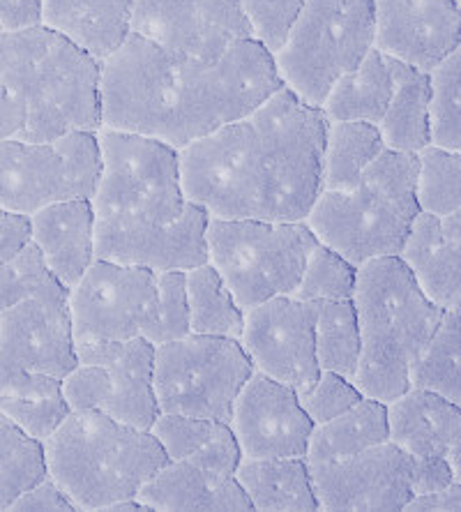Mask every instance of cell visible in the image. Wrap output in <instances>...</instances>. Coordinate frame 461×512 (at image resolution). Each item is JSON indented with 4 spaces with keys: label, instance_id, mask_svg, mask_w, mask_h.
I'll return each mask as SVG.
<instances>
[{
    "label": "cell",
    "instance_id": "cell-1",
    "mask_svg": "<svg viewBox=\"0 0 461 512\" xmlns=\"http://www.w3.org/2000/svg\"><path fill=\"white\" fill-rule=\"evenodd\" d=\"M328 120L277 88L243 118L178 150L185 199L222 220H305L321 192Z\"/></svg>",
    "mask_w": 461,
    "mask_h": 512
},
{
    "label": "cell",
    "instance_id": "cell-2",
    "mask_svg": "<svg viewBox=\"0 0 461 512\" xmlns=\"http://www.w3.org/2000/svg\"><path fill=\"white\" fill-rule=\"evenodd\" d=\"M277 88L272 56L254 40L213 58H187L130 33L102 60L100 127L180 150L243 118Z\"/></svg>",
    "mask_w": 461,
    "mask_h": 512
},
{
    "label": "cell",
    "instance_id": "cell-3",
    "mask_svg": "<svg viewBox=\"0 0 461 512\" xmlns=\"http://www.w3.org/2000/svg\"><path fill=\"white\" fill-rule=\"evenodd\" d=\"M100 176L90 208L95 259L155 273L206 263L210 215L185 199L178 150L143 134L97 130Z\"/></svg>",
    "mask_w": 461,
    "mask_h": 512
},
{
    "label": "cell",
    "instance_id": "cell-4",
    "mask_svg": "<svg viewBox=\"0 0 461 512\" xmlns=\"http://www.w3.org/2000/svg\"><path fill=\"white\" fill-rule=\"evenodd\" d=\"M100 67L44 26L0 30V141L100 130Z\"/></svg>",
    "mask_w": 461,
    "mask_h": 512
},
{
    "label": "cell",
    "instance_id": "cell-5",
    "mask_svg": "<svg viewBox=\"0 0 461 512\" xmlns=\"http://www.w3.org/2000/svg\"><path fill=\"white\" fill-rule=\"evenodd\" d=\"M351 303L360 333L351 381L365 397L388 404L411 388L413 367L445 310L420 291L399 256H379L358 266Z\"/></svg>",
    "mask_w": 461,
    "mask_h": 512
},
{
    "label": "cell",
    "instance_id": "cell-6",
    "mask_svg": "<svg viewBox=\"0 0 461 512\" xmlns=\"http://www.w3.org/2000/svg\"><path fill=\"white\" fill-rule=\"evenodd\" d=\"M42 448L47 476L77 512L136 499L169 462L148 429L118 423L102 411H70Z\"/></svg>",
    "mask_w": 461,
    "mask_h": 512
},
{
    "label": "cell",
    "instance_id": "cell-7",
    "mask_svg": "<svg viewBox=\"0 0 461 512\" xmlns=\"http://www.w3.org/2000/svg\"><path fill=\"white\" fill-rule=\"evenodd\" d=\"M418 155L383 148L351 190H321L305 224L321 245L355 268L379 256H397L413 217Z\"/></svg>",
    "mask_w": 461,
    "mask_h": 512
},
{
    "label": "cell",
    "instance_id": "cell-8",
    "mask_svg": "<svg viewBox=\"0 0 461 512\" xmlns=\"http://www.w3.org/2000/svg\"><path fill=\"white\" fill-rule=\"evenodd\" d=\"M319 243L305 220H222L206 227V261L243 312L277 296H291L307 254Z\"/></svg>",
    "mask_w": 461,
    "mask_h": 512
},
{
    "label": "cell",
    "instance_id": "cell-9",
    "mask_svg": "<svg viewBox=\"0 0 461 512\" xmlns=\"http://www.w3.org/2000/svg\"><path fill=\"white\" fill-rule=\"evenodd\" d=\"M372 49V0H305L272 63L284 88L321 109L330 86Z\"/></svg>",
    "mask_w": 461,
    "mask_h": 512
},
{
    "label": "cell",
    "instance_id": "cell-10",
    "mask_svg": "<svg viewBox=\"0 0 461 512\" xmlns=\"http://www.w3.org/2000/svg\"><path fill=\"white\" fill-rule=\"evenodd\" d=\"M252 372L247 353L233 337L190 333L155 346L157 411L229 423L233 399Z\"/></svg>",
    "mask_w": 461,
    "mask_h": 512
},
{
    "label": "cell",
    "instance_id": "cell-11",
    "mask_svg": "<svg viewBox=\"0 0 461 512\" xmlns=\"http://www.w3.org/2000/svg\"><path fill=\"white\" fill-rule=\"evenodd\" d=\"M97 176V132H67L51 141H0V208L10 213L28 217L58 201H90Z\"/></svg>",
    "mask_w": 461,
    "mask_h": 512
},
{
    "label": "cell",
    "instance_id": "cell-12",
    "mask_svg": "<svg viewBox=\"0 0 461 512\" xmlns=\"http://www.w3.org/2000/svg\"><path fill=\"white\" fill-rule=\"evenodd\" d=\"M155 291V270L95 259L67 289L74 344L141 337Z\"/></svg>",
    "mask_w": 461,
    "mask_h": 512
},
{
    "label": "cell",
    "instance_id": "cell-13",
    "mask_svg": "<svg viewBox=\"0 0 461 512\" xmlns=\"http://www.w3.org/2000/svg\"><path fill=\"white\" fill-rule=\"evenodd\" d=\"M316 303L277 296L245 312L238 342L254 372L302 393L319 376L314 353Z\"/></svg>",
    "mask_w": 461,
    "mask_h": 512
},
{
    "label": "cell",
    "instance_id": "cell-14",
    "mask_svg": "<svg viewBox=\"0 0 461 512\" xmlns=\"http://www.w3.org/2000/svg\"><path fill=\"white\" fill-rule=\"evenodd\" d=\"M307 466L323 512H402L411 499V455L390 441L339 462Z\"/></svg>",
    "mask_w": 461,
    "mask_h": 512
},
{
    "label": "cell",
    "instance_id": "cell-15",
    "mask_svg": "<svg viewBox=\"0 0 461 512\" xmlns=\"http://www.w3.org/2000/svg\"><path fill=\"white\" fill-rule=\"evenodd\" d=\"M130 33L187 58H213L249 40L238 0H132Z\"/></svg>",
    "mask_w": 461,
    "mask_h": 512
},
{
    "label": "cell",
    "instance_id": "cell-16",
    "mask_svg": "<svg viewBox=\"0 0 461 512\" xmlns=\"http://www.w3.org/2000/svg\"><path fill=\"white\" fill-rule=\"evenodd\" d=\"M312 427L296 390L259 372L249 374L233 399L229 429L243 459L305 457Z\"/></svg>",
    "mask_w": 461,
    "mask_h": 512
},
{
    "label": "cell",
    "instance_id": "cell-17",
    "mask_svg": "<svg viewBox=\"0 0 461 512\" xmlns=\"http://www.w3.org/2000/svg\"><path fill=\"white\" fill-rule=\"evenodd\" d=\"M74 367L67 293L26 298L0 312V372H42L63 381Z\"/></svg>",
    "mask_w": 461,
    "mask_h": 512
},
{
    "label": "cell",
    "instance_id": "cell-18",
    "mask_svg": "<svg viewBox=\"0 0 461 512\" xmlns=\"http://www.w3.org/2000/svg\"><path fill=\"white\" fill-rule=\"evenodd\" d=\"M374 49L432 72L461 44L459 0H372Z\"/></svg>",
    "mask_w": 461,
    "mask_h": 512
},
{
    "label": "cell",
    "instance_id": "cell-19",
    "mask_svg": "<svg viewBox=\"0 0 461 512\" xmlns=\"http://www.w3.org/2000/svg\"><path fill=\"white\" fill-rule=\"evenodd\" d=\"M77 363L100 365L107 372V402L102 413L136 429H150L157 418L153 393L155 346L143 337L120 342L74 344Z\"/></svg>",
    "mask_w": 461,
    "mask_h": 512
},
{
    "label": "cell",
    "instance_id": "cell-20",
    "mask_svg": "<svg viewBox=\"0 0 461 512\" xmlns=\"http://www.w3.org/2000/svg\"><path fill=\"white\" fill-rule=\"evenodd\" d=\"M388 441L411 457H443L461 480V411L436 393L408 388L385 404Z\"/></svg>",
    "mask_w": 461,
    "mask_h": 512
},
{
    "label": "cell",
    "instance_id": "cell-21",
    "mask_svg": "<svg viewBox=\"0 0 461 512\" xmlns=\"http://www.w3.org/2000/svg\"><path fill=\"white\" fill-rule=\"evenodd\" d=\"M30 243L49 273L72 289L95 261V220L88 199L58 201L28 215Z\"/></svg>",
    "mask_w": 461,
    "mask_h": 512
},
{
    "label": "cell",
    "instance_id": "cell-22",
    "mask_svg": "<svg viewBox=\"0 0 461 512\" xmlns=\"http://www.w3.org/2000/svg\"><path fill=\"white\" fill-rule=\"evenodd\" d=\"M150 512H247L252 503L236 478H219L185 459L166 462L136 494Z\"/></svg>",
    "mask_w": 461,
    "mask_h": 512
},
{
    "label": "cell",
    "instance_id": "cell-23",
    "mask_svg": "<svg viewBox=\"0 0 461 512\" xmlns=\"http://www.w3.org/2000/svg\"><path fill=\"white\" fill-rule=\"evenodd\" d=\"M399 261L411 270L415 284L441 310L461 307V243L441 233L438 217L420 213L413 217Z\"/></svg>",
    "mask_w": 461,
    "mask_h": 512
},
{
    "label": "cell",
    "instance_id": "cell-24",
    "mask_svg": "<svg viewBox=\"0 0 461 512\" xmlns=\"http://www.w3.org/2000/svg\"><path fill=\"white\" fill-rule=\"evenodd\" d=\"M132 0H42V26L95 60L130 35Z\"/></svg>",
    "mask_w": 461,
    "mask_h": 512
},
{
    "label": "cell",
    "instance_id": "cell-25",
    "mask_svg": "<svg viewBox=\"0 0 461 512\" xmlns=\"http://www.w3.org/2000/svg\"><path fill=\"white\" fill-rule=\"evenodd\" d=\"M236 483L259 512H316L305 457L240 459Z\"/></svg>",
    "mask_w": 461,
    "mask_h": 512
},
{
    "label": "cell",
    "instance_id": "cell-26",
    "mask_svg": "<svg viewBox=\"0 0 461 512\" xmlns=\"http://www.w3.org/2000/svg\"><path fill=\"white\" fill-rule=\"evenodd\" d=\"M392 95L376 130L383 146L399 153H420L429 146V72L390 58Z\"/></svg>",
    "mask_w": 461,
    "mask_h": 512
},
{
    "label": "cell",
    "instance_id": "cell-27",
    "mask_svg": "<svg viewBox=\"0 0 461 512\" xmlns=\"http://www.w3.org/2000/svg\"><path fill=\"white\" fill-rule=\"evenodd\" d=\"M385 441H388L385 404L379 399L362 397L351 409L312 427L305 459L307 464L339 462Z\"/></svg>",
    "mask_w": 461,
    "mask_h": 512
},
{
    "label": "cell",
    "instance_id": "cell-28",
    "mask_svg": "<svg viewBox=\"0 0 461 512\" xmlns=\"http://www.w3.org/2000/svg\"><path fill=\"white\" fill-rule=\"evenodd\" d=\"M392 95V72L388 56L372 49L358 65L342 74L326 93L321 114L328 123L358 120L379 125Z\"/></svg>",
    "mask_w": 461,
    "mask_h": 512
},
{
    "label": "cell",
    "instance_id": "cell-29",
    "mask_svg": "<svg viewBox=\"0 0 461 512\" xmlns=\"http://www.w3.org/2000/svg\"><path fill=\"white\" fill-rule=\"evenodd\" d=\"M385 146L376 125L358 120L328 123L321 153V190L344 192L358 183L367 164Z\"/></svg>",
    "mask_w": 461,
    "mask_h": 512
},
{
    "label": "cell",
    "instance_id": "cell-30",
    "mask_svg": "<svg viewBox=\"0 0 461 512\" xmlns=\"http://www.w3.org/2000/svg\"><path fill=\"white\" fill-rule=\"evenodd\" d=\"M185 293L187 310H190V333L238 340L243 333L245 312L240 310L229 286L208 261L185 270Z\"/></svg>",
    "mask_w": 461,
    "mask_h": 512
},
{
    "label": "cell",
    "instance_id": "cell-31",
    "mask_svg": "<svg viewBox=\"0 0 461 512\" xmlns=\"http://www.w3.org/2000/svg\"><path fill=\"white\" fill-rule=\"evenodd\" d=\"M314 353L319 370L353 379L360 358V333L351 300H316Z\"/></svg>",
    "mask_w": 461,
    "mask_h": 512
},
{
    "label": "cell",
    "instance_id": "cell-32",
    "mask_svg": "<svg viewBox=\"0 0 461 512\" xmlns=\"http://www.w3.org/2000/svg\"><path fill=\"white\" fill-rule=\"evenodd\" d=\"M411 388L436 393L461 406V330L459 310H445L432 342L413 367Z\"/></svg>",
    "mask_w": 461,
    "mask_h": 512
},
{
    "label": "cell",
    "instance_id": "cell-33",
    "mask_svg": "<svg viewBox=\"0 0 461 512\" xmlns=\"http://www.w3.org/2000/svg\"><path fill=\"white\" fill-rule=\"evenodd\" d=\"M47 476L44 448L0 413V512Z\"/></svg>",
    "mask_w": 461,
    "mask_h": 512
},
{
    "label": "cell",
    "instance_id": "cell-34",
    "mask_svg": "<svg viewBox=\"0 0 461 512\" xmlns=\"http://www.w3.org/2000/svg\"><path fill=\"white\" fill-rule=\"evenodd\" d=\"M429 146L461 150V51L429 72Z\"/></svg>",
    "mask_w": 461,
    "mask_h": 512
},
{
    "label": "cell",
    "instance_id": "cell-35",
    "mask_svg": "<svg viewBox=\"0 0 461 512\" xmlns=\"http://www.w3.org/2000/svg\"><path fill=\"white\" fill-rule=\"evenodd\" d=\"M415 155V201L422 213L441 217L461 210V153L427 146Z\"/></svg>",
    "mask_w": 461,
    "mask_h": 512
},
{
    "label": "cell",
    "instance_id": "cell-36",
    "mask_svg": "<svg viewBox=\"0 0 461 512\" xmlns=\"http://www.w3.org/2000/svg\"><path fill=\"white\" fill-rule=\"evenodd\" d=\"M358 268L330 247L316 243L307 254L305 268L291 296L307 303L316 300H351Z\"/></svg>",
    "mask_w": 461,
    "mask_h": 512
},
{
    "label": "cell",
    "instance_id": "cell-37",
    "mask_svg": "<svg viewBox=\"0 0 461 512\" xmlns=\"http://www.w3.org/2000/svg\"><path fill=\"white\" fill-rule=\"evenodd\" d=\"M185 335H190L185 270H164V273H157L155 300L143 323L141 337L153 346H160Z\"/></svg>",
    "mask_w": 461,
    "mask_h": 512
},
{
    "label": "cell",
    "instance_id": "cell-38",
    "mask_svg": "<svg viewBox=\"0 0 461 512\" xmlns=\"http://www.w3.org/2000/svg\"><path fill=\"white\" fill-rule=\"evenodd\" d=\"M51 293H67V289L49 273L37 247L28 240L0 266V312L19 300Z\"/></svg>",
    "mask_w": 461,
    "mask_h": 512
},
{
    "label": "cell",
    "instance_id": "cell-39",
    "mask_svg": "<svg viewBox=\"0 0 461 512\" xmlns=\"http://www.w3.org/2000/svg\"><path fill=\"white\" fill-rule=\"evenodd\" d=\"M302 3L305 0H238L249 28V40L275 56L296 24Z\"/></svg>",
    "mask_w": 461,
    "mask_h": 512
},
{
    "label": "cell",
    "instance_id": "cell-40",
    "mask_svg": "<svg viewBox=\"0 0 461 512\" xmlns=\"http://www.w3.org/2000/svg\"><path fill=\"white\" fill-rule=\"evenodd\" d=\"M222 420L178 416V413H157L148 432L155 436L169 462H180L206 446L219 432Z\"/></svg>",
    "mask_w": 461,
    "mask_h": 512
},
{
    "label": "cell",
    "instance_id": "cell-41",
    "mask_svg": "<svg viewBox=\"0 0 461 512\" xmlns=\"http://www.w3.org/2000/svg\"><path fill=\"white\" fill-rule=\"evenodd\" d=\"M296 395L302 411L307 413V418L312 420L314 425L326 423V420L339 416V413L351 409L355 402H360V399L365 397L358 388H355V383L351 379L326 370L319 372L312 386Z\"/></svg>",
    "mask_w": 461,
    "mask_h": 512
},
{
    "label": "cell",
    "instance_id": "cell-42",
    "mask_svg": "<svg viewBox=\"0 0 461 512\" xmlns=\"http://www.w3.org/2000/svg\"><path fill=\"white\" fill-rule=\"evenodd\" d=\"M0 413H5L14 425L24 429L35 441L44 443L67 418L70 406H67L63 395L47 399L0 397Z\"/></svg>",
    "mask_w": 461,
    "mask_h": 512
},
{
    "label": "cell",
    "instance_id": "cell-43",
    "mask_svg": "<svg viewBox=\"0 0 461 512\" xmlns=\"http://www.w3.org/2000/svg\"><path fill=\"white\" fill-rule=\"evenodd\" d=\"M240 459H243V455H240L238 443L233 439L229 423H224L213 439H210L203 448L196 450L194 455L187 457L185 462L199 466V469L213 473V476L233 478Z\"/></svg>",
    "mask_w": 461,
    "mask_h": 512
},
{
    "label": "cell",
    "instance_id": "cell-44",
    "mask_svg": "<svg viewBox=\"0 0 461 512\" xmlns=\"http://www.w3.org/2000/svg\"><path fill=\"white\" fill-rule=\"evenodd\" d=\"M56 395H63L60 393V379L56 376L28 370L0 372V397L47 399Z\"/></svg>",
    "mask_w": 461,
    "mask_h": 512
},
{
    "label": "cell",
    "instance_id": "cell-45",
    "mask_svg": "<svg viewBox=\"0 0 461 512\" xmlns=\"http://www.w3.org/2000/svg\"><path fill=\"white\" fill-rule=\"evenodd\" d=\"M10 512H77L70 499L60 492V487L44 476L40 483L28 487L24 494H19L7 508Z\"/></svg>",
    "mask_w": 461,
    "mask_h": 512
},
{
    "label": "cell",
    "instance_id": "cell-46",
    "mask_svg": "<svg viewBox=\"0 0 461 512\" xmlns=\"http://www.w3.org/2000/svg\"><path fill=\"white\" fill-rule=\"evenodd\" d=\"M461 483L443 457H411V496L429 494L436 489Z\"/></svg>",
    "mask_w": 461,
    "mask_h": 512
},
{
    "label": "cell",
    "instance_id": "cell-47",
    "mask_svg": "<svg viewBox=\"0 0 461 512\" xmlns=\"http://www.w3.org/2000/svg\"><path fill=\"white\" fill-rule=\"evenodd\" d=\"M42 26V0H0V30L17 33Z\"/></svg>",
    "mask_w": 461,
    "mask_h": 512
},
{
    "label": "cell",
    "instance_id": "cell-48",
    "mask_svg": "<svg viewBox=\"0 0 461 512\" xmlns=\"http://www.w3.org/2000/svg\"><path fill=\"white\" fill-rule=\"evenodd\" d=\"M30 240L28 217L0 208V266Z\"/></svg>",
    "mask_w": 461,
    "mask_h": 512
},
{
    "label": "cell",
    "instance_id": "cell-49",
    "mask_svg": "<svg viewBox=\"0 0 461 512\" xmlns=\"http://www.w3.org/2000/svg\"><path fill=\"white\" fill-rule=\"evenodd\" d=\"M461 510V485L450 483L436 492L411 496L402 512H459Z\"/></svg>",
    "mask_w": 461,
    "mask_h": 512
},
{
    "label": "cell",
    "instance_id": "cell-50",
    "mask_svg": "<svg viewBox=\"0 0 461 512\" xmlns=\"http://www.w3.org/2000/svg\"><path fill=\"white\" fill-rule=\"evenodd\" d=\"M100 512H150L139 499H125V501H116L109 503L107 508H102Z\"/></svg>",
    "mask_w": 461,
    "mask_h": 512
}]
</instances>
